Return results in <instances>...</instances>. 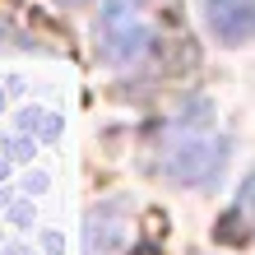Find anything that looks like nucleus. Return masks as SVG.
Returning a JSON list of instances; mask_svg holds the SVG:
<instances>
[{"mask_svg": "<svg viewBox=\"0 0 255 255\" xmlns=\"http://www.w3.org/2000/svg\"><path fill=\"white\" fill-rule=\"evenodd\" d=\"M102 61L107 65H130L148 51V0H107L98 23Z\"/></svg>", "mask_w": 255, "mask_h": 255, "instance_id": "obj_1", "label": "nucleus"}, {"mask_svg": "<svg viewBox=\"0 0 255 255\" xmlns=\"http://www.w3.org/2000/svg\"><path fill=\"white\" fill-rule=\"evenodd\" d=\"M223 167V139L218 134H209V130H172V144H167V172L176 176V181H186V186H204V181H214Z\"/></svg>", "mask_w": 255, "mask_h": 255, "instance_id": "obj_2", "label": "nucleus"}, {"mask_svg": "<svg viewBox=\"0 0 255 255\" xmlns=\"http://www.w3.org/2000/svg\"><path fill=\"white\" fill-rule=\"evenodd\" d=\"M204 28L223 47H242L255 37V0H204Z\"/></svg>", "mask_w": 255, "mask_h": 255, "instance_id": "obj_3", "label": "nucleus"}, {"mask_svg": "<svg viewBox=\"0 0 255 255\" xmlns=\"http://www.w3.org/2000/svg\"><path fill=\"white\" fill-rule=\"evenodd\" d=\"M65 5H84V0H65Z\"/></svg>", "mask_w": 255, "mask_h": 255, "instance_id": "obj_4", "label": "nucleus"}]
</instances>
